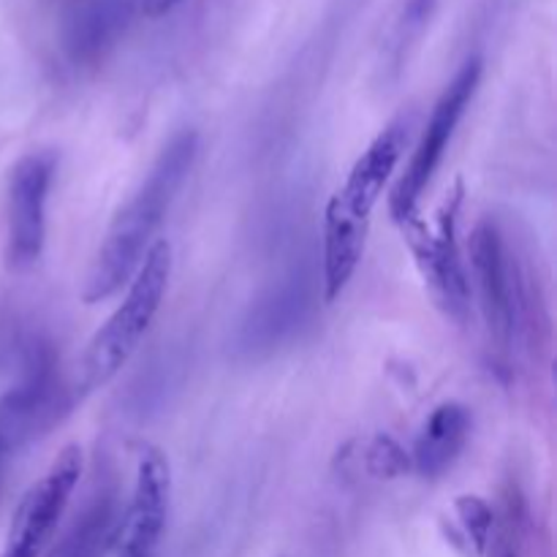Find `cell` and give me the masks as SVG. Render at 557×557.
Returning <instances> with one entry per match:
<instances>
[{"instance_id": "cell-1", "label": "cell", "mask_w": 557, "mask_h": 557, "mask_svg": "<svg viewBox=\"0 0 557 557\" xmlns=\"http://www.w3.org/2000/svg\"><path fill=\"white\" fill-rule=\"evenodd\" d=\"M196 150H199V136L194 131H180L166 141L139 188L131 194V199L120 207L117 215L109 223L103 243L98 245L96 259L87 270L82 302H107L123 288V283L134 277L141 259L150 250L158 226L163 223L169 207L174 205L180 188L194 169Z\"/></svg>"}, {"instance_id": "cell-2", "label": "cell", "mask_w": 557, "mask_h": 557, "mask_svg": "<svg viewBox=\"0 0 557 557\" xmlns=\"http://www.w3.org/2000/svg\"><path fill=\"white\" fill-rule=\"evenodd\" d=\"M406 120L397 117L375 136L368 150L354 161L341 188L332 194L324 212V248H321V288L324 302H337L357 275L368 243L375 205L406 152Z\"/></svg>"}, {"instance_id": "cell-3", "label": "cell", "mask_w": 557, "mask_h": 557, "mask_svg": "<svg viewBox=\"0 0 557 557\" xmlns=\"http://www.w3.org/2000/svg\"><path fill=\"white\" fill-rule=\"evenodd\" d=\"M172 264V243L163 237L156 239L145 253V259H141L139 270L128 281V292H125L123 302L98 326V332L90 337L85 354H82V392L107 386L134 357L150 324L156 321L163 299H166Z\"/></svg>"}, {"instance_id": "cell-4", "label": "cell", "mask_w": 557, "mask_h": 557, "mask_svg": "<svg viewBox=\"0 0 557 557\" xmlns=\"http://www.w3.org/2000/svg\"><path fill=\"white\" fill-rule=\"evenodd\" d=\"M462 183L457 180L449 194L444 196V201H441L433 226L419 221V215L400 223L408 248H411L413 261H417L430 294L444 308V313L451 315L455 321H466L468 308H471V277H468L460 243H457Z\"/></svg>"}, {"instance_id": "cell-5", "label": "cell", "mask_w": 557, "mask_h": 557, "mask_svg": "<svg viewBox=\"0 0 557 557\" xmlns=\"http://www.w3.org/2000/svg\"><path fill=\"white\" fill-rule=\"evenodd\" d=\"M479 82H482V60L473 58L457 71L449 87L441 92L438 103H435L433 114L428 120V128H424L406 172L400 174V180H397V185L389 194V212L397 223H406L408 218L419 215V199L428 190L433 174L438 172L441 161L446 156V147H449L451 136H455L468 103L476 96Z\"/></svg>"}, {"instance_id": "cell-6", "label": "cell", "mask_w": 557, "mask_h": 557, "mask_svg": "<svg viewBox=\"0 0 557 557\" xmlns=\"http://www.w3.org/2000/svg\"><path fill=\"white\" fill-rule=\"evenodd\" d=\"M172 473L161 449L139 446L131 498L114 517L103 557H158L169 517Z\"/></svg>"}, {"instance_id": "cell-7", "label": "cell", "mask_w": 557, "mask_h": 557, "mask_svg": "<svg viewBox=\"0 0 557 557\" xmlns=\"http://www.w3.org/2000/svg\"><path fill=\"white\" fill-rule=\"evenodd\" d=\"M58 156L36 150L11 166L5 185V264L14 272L30 270L47 243V199Z\"/></svg>"}, {"instance_id": "cell-8", "label": "cell", "mask_w": 557, "mask_h": 557, "mask_svg": "<svg viewBox=\"0 0 557 557\" xmlns=\"http://www.w3.org/2000/svg\"><path fill=\"white\" fill-rule=\"evenodd\" d=\"M82 466H85V457H82L79 444L60 449L47 473L22 495L11 517L9 536H5L0 557H41L69 509L71 495L79 487Z\"/></svg>"}, {"instance_id": "cell-9", "label": "cell", "mask_w": 557, "mask_h": 557, "mask_svg": "<svg viewBox=\"0 0 557 557\" xmlns=\"http://www.w3.org/2000/svg\"><path fill=\"white\" fill-rule=\"evenodd\" d=\"M471 270L484 324L500 357L511 351L520 321V281L504 232L484 218L471 232Z\"/></svg>"}, {"instance_id": "cell-10", "label": "cell", "mask_w": 557, "mask_h": 557, "mask_svg": "<svg viewBox=\"0 0 557 557\" xmlns=\"http://www.w3.org/2000/svg\"><path fill=\"white\" fill-rule=\"evenodd\" d=\"M69 406V389L54 370V359L49 351H38L20 384L0 397V446L5 455L11 457L54 428Z\"/></svg>"}, {"instance_id": "cell-11", "label": "cell", "mask_w": 557, "mask_h": 557, "mask_svg": "<svg viewBox=\"0 0 557 557\" xmlns=\"http://www.w3.org/2000/svg\"><path fill=\"white\" fill-rule=\"evenodd\" d=\"M473 417L471 408L462 403H441L428 422L422 424L417 444H413L411 466L417 468L419 476L438 479L441 473L449 471L460 460L468 438H471Z\"/></svg>"}, {"instance_id": "cell-12", "label": "cell", "mask_w": 557, "mask_h": 557, "mask_svg": "<svg viewBox=\"0 0 557 557\" xmlns=\"http://www.w3.org/2000/svg\"><path fill=\"white\" fill-rule=\"evenodd\" d=\"M305 308H308V277L302 272H292L277 288H272L243 324L239 341L243 348L256 351V348H272L281 343L294 326L302 321Z\"/></svg>"}, {"instance_id": "cell-13", "label": "cell", "mask_w": 557, "mask_h": 557, "mask_svg": "<svg viewBox=\"0 0 557 557\" xmlns=\"http://www.w3.org/2000/svg\"><path fill=\"white\" fill-rule=\"evenodd\" d=\"M117 511L120 506L114 493L112 490H103V493L87 506L82 520L76 522L74 533H71L69 542L60 549V557H103Z\"/></svg>"}, {"instance_id": "cell-14", "label": "cell", "mask_w": 557, "mask_h": 557, "mask_svg": "<svg viewBox=\"0 0 557 557\" xmlns=\"http://www.w3.org/2000/svg\"><path fill=\"white\" fill-rule=\"evenodd\" d=\"M455 511L462 531H466V536L471 539L476 555L487 553L490 539H493V525H495L493 509H490L487 500H482L479 495H460V498L455 500Z\"/></svg>"}, {"instance_id": "cell-15", "label": "cell", "mask_w": 557, "mask_h": 557, "mask_svg": "<svg viewBox=\"0 0 557 557\" xmlns=\"http://www.w3.org/2000/svg\"><path fill=\"white\" fill-rule=\"evenodd\" d=\"M364 466L375 479H397L411 468V455L389 435H379L364 451Z\"/></svg>"}, {"instance_id": "cell-16", "label": "cell", "mask_w": 557, "mask_h": 557, "mask_svg": "<svg viewBox=\"0 0 557 557\" xmlns=\"http://www.w3.org/2000/svg\"><path fill=\"white\" fill-rule=\"evenodd\" d=\"M177 3L180 0H141V14L150 16V20H158V16L169 14Z\"/></svg>"}, {"instance_id": "cell-17", "label": "cell", "mask_w": 557, "mask_h": 557, "mask_svg": "<svg viewBox=\"0 0 557 557\" xmlns=\"http://www.w3.org/2000/svg\"><path fill=\"white\" fill-rule=\"evenodd\" d=\"M498 557H520V555H517V553H515V549L504 547V549H500V553H498Z\"/></svg>"}, {"instance_id": "cell-18", "label": "cell", "mask_w": 557, "mask_h": 557, "mask_svg": "<svg viewBox=\"0 0 557 557\" xmlns=\"http://www.w3.org/2000/svg\"><path fill=\"white\" fill-rule=\"evenodd\" d=\"M5 460H9V455H5V451H3V446H0V473H3V466H5Z\"/></svg>"}]
</instances>
